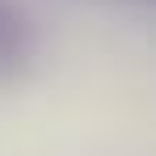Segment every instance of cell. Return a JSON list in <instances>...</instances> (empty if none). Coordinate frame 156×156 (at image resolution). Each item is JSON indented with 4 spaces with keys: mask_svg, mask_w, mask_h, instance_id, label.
I'll use <instances>...</instances> for the list:
<instances>
[{
    "mask_svg": "<svg viewBox=\"0 0 156 156\" xmlns=\"http://www.w3.org/2000/svg\"><path fill=\"white\" fill-rule=\"evenodd\" d=\"M21 51H26V21H21V13L13 4L0 0V63L17 59Z\"/></svg>",
    "mask_w": 156,
    "mask_h": 156,
    "instance_id": "obj_1",
    "label": "cell"
}]
</instances>
